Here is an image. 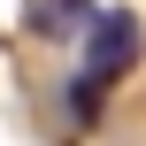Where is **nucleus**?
I'll list each match as a JSON object with an SVG mask.
<instances>
[{
    "instance_id": "nucleus-1",
    "label": "nucleus",
    "mask_w": 146,
    "mask_h": 146,
    "mask_svg": "<svg viewBox=\"0 0 146 146\" xmlns=\"http://www.w3.org/2000/svg\"><path fill=\"white\" fill-rule=\"evenodd\" d=\"M131 62H139V15H123V8L92 15L85 23V69L92 77H123Z\"/></svg>"
},
{
    "instance_id": "nucleus-2",
    "label": "nucleus",
    "mask_w": 146,
    "mask_h": 146,
    "mask_svg": "<svg viewBox=\"0 0 146 146\" xmlns=\"http://www.w3.org/2000/svg\"><path fill=\"white\" fill-rule=\"evenodd\" d=\"M85 23H92V0H38L31 8V31H46V38H69Z\"/></svg>"
},
{
    "instance_id": "nucleus-3",
    "label": "nucleus",
    "mask_w": 146,
    "mask_h": 146,
    "mask_svg": "<svg viewBox=\"0 0 146 146\" xmlns=\"http://www.w3.org/2000/svg\"><path fill=\"white\" fill-rule=\"evenodd\" d=\"M100 85H108V77H92V69H85V77H69V115H77V123H92V115H100Z\"/></svg>"
}]
</instances>
